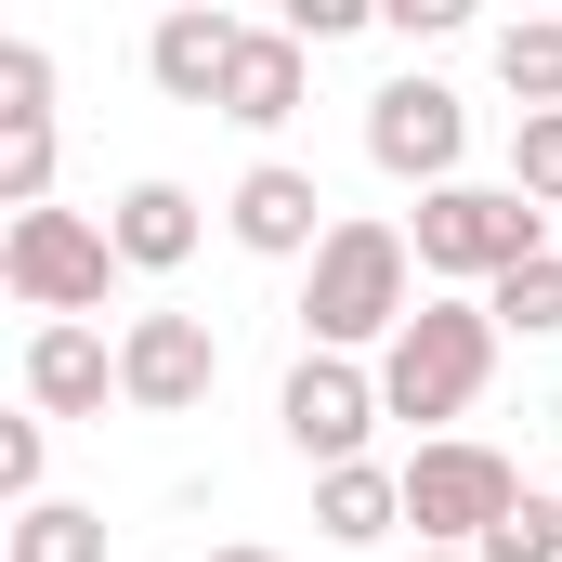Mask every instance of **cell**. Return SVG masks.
Listing matches in <instances>:
<instances>
[{
  "label": "cell",
  "instance_id": "7402d4cb",
  "mask_svg": "<svg viewBox=\"0 0 562 562\" xmlns=\"http://www.w3.org/2000/svg\"><path fill=\"white\" fill-rule=\"evenodd\" d=\"M40 471H53V419H0V497L40 510Z\"/></svg>",
  "mask_w": 562,
  "mask_h": 562
},
{
  "label": "cell",
  "instance_id": "d4e9b609",
  "mask_svg": "<svg viewBox=\"0 0 562 562\" xmlns=\"http://www.w3.org/2000/svg\"><path fill=\"white\" fill-rule=\"evenodd\" d=\"M210 562H288V550H249V537H236V550H210Z\"/></svg>",
  "mask_w": 562,
  "mask_h": 562
},
{
  "label": "cell",
  "instance_id": "7c38bea8",
  "mask_svg": "<svg viewBox=\"0 0 562 562\" xmlns=\"http://www.w3.org/2000/svg\"><path fill=\"white\" fill-rule=\"evenodd\" d=\"M105 236H119V262H132V276H183V262H196V236H210V210H196L170 170H144L132 196L105 210Z\"/></svg>",
  "mask_w": 562,
  "mask_h": 562
},
{
  "label": "cell",
  "instance_id": "cb8c5ba5",
  "mask_svg": "<svg viewBox=\"0 0 562 562\" xmlns=\"http://www.w3.org/2000/svg\"><path fill=\"white\" fill-rule=\"evenodd\" d=\"M380 26H393V40H445V26H458V0H380Z\"/></svg>",
  "mask_w": 562,
  "mask_h": 562
},
{
  "label": "cell",
  "instance_id": "ffe728a7",
  "mask_svg": "<svg viewBox=\"0 0 562 562\" xmlns=\"http://www.w3.org/2000/svg\"><path fill=\"white\" fill-rule=\"evenodd\" d=\"M26 119H53V53L0 40V132H26Z\"/></svg>",
  "mask_w": 562,
  "mask_h": 562
},
{
  "label": "cell",
  "instance_id": "9a60e30c",
  "mask_svg": "<svg viewBox=\"0 0 562 562\" xmlns=\"http://www.w3.org/2000/svg\"><path fill=\"white\" fill-rule=\"evenodd\" d=\"M497 92L524 119H562V13H510L497 26Z\"/></svg>",
  "mask_w": 562,
  "mask_h": 562
},
{
  "label": "cell",
  "instance_id": "ac0fdd59",
  "mask_svg": "<svg viewBox=\"0 0 562 562\" xmlns=\"http://www.w3.org/2000/svg\"><path fill=\"white\" fill-rule=\"evenodd\" d=\"M0 210H13V223H26V210H53V119L0 132Z\"/></svg>",
  "mask_w": 562,
  "mask_h": 562
},
{
  "label": "cell",
  "instance_id": "8992f818",
  "mask_svg": "<svg viewBox=\"0 0 562 562\" xmlns=\"http://www.w3.org/2000/svg\"><path fill=\"white\" fill-rule=\"evenodd\" d=\"M380 419H393V406H380V367H367V353H301L288 393H276V431L314 458V471H353Z\"/></svg>",
  "mask_w": 562,
  "mask_h": 562
},
{
  "label": "cell",
  "instance_id": "4fadbf2b",
  "mask_svg": "<svg viewBox=\"0 0 562 562\" xmlns=\"http://www.w3.org/2000/svg\"><path fill=\"white\" fill-rule=\"evenodd\" d=\"M301 92H314V53H301L288 26H249V53H236V79H223V119H236V132H288Z\"/></svg>",
  "mask_w": 562,
  "mask_h": 562
},
{
  "label": "cell",
  "instance_id": "603a6c76",
  "mask_svg": "<svg viewBox=\"0 0 562 562\" xmlns=\"http://www.w3.org/2000/svg\"><path fill=\"white\" fill-rule=\"evenodd\" d=\"M276 26L301 40V53H327V40H353V26H367V0H288Z\"/></svg>",
  "mask_w": 562,
  "mask_h": 562
},
{
  "label": "cell",
  "instance_id": "d6986e66",
  "mask_svg": "<svg viewBox=\"0 0 562 562\" xmlns=\"http://www.w3.org/2000/svg\"><path fill=\"white\" fill-rule=\"evenodd\" d=\"M510 196L562 210V119H510Z\"/></svg>",
  "mask_w": 562,
  "mask_h": 562
},
{
  "label": "cell",
  "instance_id": "3957f363",
  "mask_svg": "<svg viewBox=\"0 0 562 562\" xmlns=\"http://www.w3.org/2000/svg\"><path fill=\"white\" fill-rule=\"evenodd\" d=\"M484 380H497V314L484 301H419L393 327V353H380V406L393 419H471Z\"/></svg>",
  "mask_w": 562,
  "mask_h": 562
},
{
  "label": "cell",
  "instance_id": "484cf974",
  "mask_svg": "<svg viewBox=\"0 0 562 562\" xmlns=\"http://www.w3.org/2000/svg\"><path fill=\"white\" fill-rule=\"evenodd\" d=\"M406 562H471V550H406Z\"/></svg>",
  "mask_w": 562,
  "mask_h": 562
},
{
  "label": "cell",
  "instance_id": "52a82bcc",
  "mask_svg": "<svg viewBox=\"0 0 562 562\" xmlns=\"http://www.w3.org/2000/svg\"><path fill=\"white\" fill-rule=\"evenodd\" d=\"M367 157H380L393 183L445 196L458 157H471V105H458L445 79H380V92H367Z\"/></svg>",
  "mask_w": 562,
  "mask_h": 562
},
{
  "label": "cell",
  "instance_id": "5bb4252c",
  "mask_svg": "<svg viewBox=\"0 0 562 562\" xmlns=\"http://www.w3.org/2000/svg\"><path fill=\"white\" fill-rule=\"evenodd\" d=\"M314 524H327L340 550H380V537L406 524V471H380V458H353V471H314Z\"/></svg>",
  "mask_w": 562,
  "mask_h": 562
},
{
  "label": "cell",
  "instance_id": "e0dca14e",
  "mask_svg": "<svg viewBox=\"0 0 562 562\" xmlns=\"http://www.w3.org/2000/svg\"><path fill=\"white\" fill-rule=\"evenodd\" d=\"M484 314H497V340H562V249H537L524 276H497Z\"/></svg>",
  "mask_w": 562,
  "mask_h": 562
},
{
  "label": "cell",
  "instance_id": "8fae6325",
  "mask_svg": "<svg viewBox=\"0 0 562 562\" xmlns=\"http://www.w3.org/2000/svg\"><path fill=\"white\" fill-rule=\"evenodd\" d=\"M119 353L105 327H26V419H105Z\"/></svg>",
  "mask_w": 562,
  "mask_h": 562
},
{
  "label": "cell",
  "instance_id": "277c9868",
  "mask_svg": "<svg viewBox=\"0 0 562 562\" xmlns=\"http://www.w3.org/2000/svg\"><path fill=\"white\" fill-rule=\"evenodd\" d=\"M119 276H132V262H119V236H105L92 210H26V223H0V288H13L40 327H92Z\"/></svg>",
  "mask_w": 562,
  "mask_h": 562
},
{
  "label": "cell",
  "instance_id": "ba28073f",
  "mask_svg": "<svg viewBox=\"0 0 562 562\" xmlns=\"http://www.w3.org/2000/svg\"><path fill=\"white\" fill-rule=\"evenodd\" d=\"M210 380H223L210 314H132V327H119V406L183 419V406H210Z\"/></svg>",
  "mask_w": 562,
  "mask_h": 562
},
{
  "label": "cell",
  "instance_id": "2e32d148",
  "mask_svg": "<svg viewBox=\"0 0 562 562\" xmlns=\"http://www.w3.org/2000/svg\"><path fill=\"white\" fill-rule=\"evenodd\" d=\"M0 562H105V510H79V497H40V510H13Z\"/></svg>",
  "mask_w": 562,
  "mask_h": 562
},
{
  "label": "cell",
  "instance_id": "44dd1931",
  "mask_svg": "<svg viewBox=\"0 0 562 562\" xmlns=\"http://www.w3.org/2000/svg\"><path fill=\"white\" fill-rule=\"evenodd\" d=\"M471 562H562V497H524V510H510Z\"/></svg>",
  "mask_w": 562,
  "mask_h": 562
},
{
  "label": "cell",
  "instance_id": "30bf717a",
  "mask_svg": "<svg viewBox=\"0 0 562 562\" xmlns=\"http://www.w3.org/2000/svg\"><path fill=\"white\" fill-rule=\"evenodd\" d=\"M236 53H249V26H236L223 0H183V13H157V26H144V79H157L170 105H223Z\"/></svg>",
  "mask_w": 562,
  "mask_h": 562
},
{
  "label": "cell",
  "instance_id": "6da1fadb",
  "mask_svg": "<svg viewBox=\"0 0 562 562\" xmlns=\"http://www.w3.org/2000/svg\"><path fill=\"white\" fill-rule=\"evenodd\" d=\"M419 314V249L406 223H340L314 262H301V353H393V327Z\"/></svg>",
  "mask_w": 562,
  "mask_h": 562
},
{
  "label": "cell",
  "instance_id": "5b68a950",
  "mask_svg": "<svg viewBox=\"0 0 562 562\" xmlns=\"http://www.w3.org/2000/svg\"><path fill=\"white\" fill-rule=\"evenodd\" d=\"M510 510H524V471H510L497 445L431 431L419 458H406V524H419V550H484Z\"/></svg>",
  "mask_w": 562,
  "mask_h": 562
},
{
  "label": "cell",
  "instance_id": "9c48e42d",
  "mask_svg": "<svg viewBox=\"0 0 562 562\" xmlns=\"http://www.w3.org/2000/svg\"><path fill=\"white\" fill-rule=\"evenodd\" d=\"M223 236H236L249 262H314L340 223H327V183H314L301 157H249L236 196H223Z\"/></svg>",
  "mask_w": 562,
  "mask_h": 562
},
{
  "label": "cell",
  "instance_id": "7a4b0ae2",
  "mask_svg": "<svg viewBox=\"0 0 562 562\" xmlns=\"http://www.w3.org/2000/svg\"><path fill=\"white\" fill-rule=\"evenodd\" d=\"M406 249H419V276L445 288V301H484L497 276H524V262L550 249V210L510 196V183H445V196H419Z\"/></svg>",
  "mask_w": 562,
  "mask_h": 562
}]
</instances>
